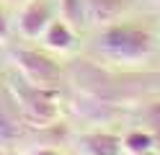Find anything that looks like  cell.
Masks as SVG:
<instances>
[{"instance_id": "6da1fadb", "label": "cell", "mask_w": 160, "mask_h": 155, "mask_svg": "<svg viewBox=\"0 0 160 155\" xmlns=\"http://www.w3.org/2000/svg\"><path fill=\"white\" fill-rule=\"evenodd\" d=\"M96 47L111 62L137 65V62H145L150 57V52H152V36L137 23H122V21H116L111 26L98 28Z\"/></svg>"}, {"instance_id": "7a4b0ae2", "label": "cell", "mask_w": 160, "mask_h": 155, "mask_svg": "<svg viewBox=\"0 0 160 155\" xmlns=\"http://www.w3.org/2000/svg\"><path fill=\"white\" fill-rule=\"evenodd\" d=\"M8 90L16 98L21 114L31 127H44V124H54L59 119V101H57V88H42L21 78L13 72L8 78Z\"/></svg>"}, {"instance_id": "3957f363", "label": "cell", "mask_w": 160, "mask_h": 155, "mask_svg": "<svg viewBox=\"0 0 160 155\" xmlns=\"http://www.w3.org/2000/svg\"><path fill=\"white\" fill-rule=\"evenodd\" d=\"M11 62H13L18 75L26 78L28 83H34V85L57 88L62 83V67H59V62L52 59L49 54H44V52H39V49L16 47V49H11Z\"/></svg>"}, {"instance_id": "277c9868", "label": "cell", "mask_w": 160, "mask_h": 155, "mask_svg": "<svg viewBox=\"0 0 160 155\" xmlns=\"http://www.w3.org/2000/svg\"><path fill=\"white\" fill-rule=\"evenodd\" d=\"M28 127L31 124L21 114L8 85L0 83V147H18V145H23Z\"/></svg>"}, {"instance_id": "5b68a950", "label": "cell", "mask_w": 160, "mask_h": 155, "mask_svg": "<svg viewBox=\"0 0 160 155\" xmlns=\"http://www.w3.org/2000/svg\"><path fill=\"white\" fill-rule=\"evenodd\" d=\"M52 21H54V8L49 0H26L18 13V34L26 39H42V34Z\"/></svg>"}, {"instance_id": "8992f818", "label": "cell", "mask_w": 160, "mask_h": 155, "mask_svg": "<svg viewBox=\"0 0 160 155\" xmlns=\"http://www.w3.org/2000/svg\"><path fill=\"white\" fill-rule=\"evenodd\" d=\"M80 155H124L122 150V137L114 132H85L75 140Z\"/></svg>"}, {"instance_id": "52a82bcc", "label": "cell", "mask_w": 160, "mask_h": 155, "mask_svg": "<svg viewBox=\"0 0 160 155\" xmlns=\"http://www.w3.org/2000/svg\"><path fill=\"white\" fill-rule=\"evenodd\" d=\"M129 0H85V23L103 28L122 21Z\"/></svg>"}, {"instance_id": "ba28073f", "label": "cell", "mask_w": 160, "mask_h": 155, "mask_svg": "<svg viewBox=\"0 0 160 155\" xmlns=\"http://www.w3.org/2000/svg\"><path fill=\"white\" fill-rule=\"evenodd\" d=\"M44 47L52 52H72L78 47V34L72 26H67L62 18H54L52 23L47 26V31L42 34Z\"/></svg>"}, {"instance_id": "9c48e42d", "label": "cell", "mask_w": 160, "mask_h": 155, "mask_svg": "<svg viewBox=\"0 0 160 155\" xmlns=\"http://www.w3.org/2000/svg\"><path fill=\"white\" fill-rule=\"evenodd\" d=\"M59 16L75 31L88 26L85 23V0H59Z\"/></svg>"}, {"instance_id": "30bf717a", "label": "cell", "mask_w": 160, "mask_h": 155, "mask_svg": "<svg viewBox=\"0 0 160 155\" xmlns=\"http://www.w3.org/2000/svg\"><path fill=\"white\" fill-rule=\"evenodd\" d=\"M152 145H155V137L150 132H145V129H132V132H127L122 137V150L129 152V155L147 152V150H152Z\"/></svg>"}, {"instance_id": "8fae6325", "label": "cell", "mask_w": 160, "mask_h": 155, "mask_svg": "<svg viewBox=\"0 0 160 155\" xmlns=\"http://www.w3.org/2000/svg\"><path fill=\"white\" fill-rule=\"evenodd\" d=\"M8 39H11V21H8L3 5H0V44H8Z\"/></svg>"}, {"instance_id": "7c38bea8", "label": "cell", "mask_w": 160, "mask_h": 155, "mask_svg": "<svg viewBox=\"0 0 160 155\" xmlns=\"http://www.w3.org/2000/svg\"><path fill=\"white\" fill-rule=\"evenodd\" d=\"M28 155H59V150L57 147H31Z\"/></svg>"}, {"instance_id": "4fadbf2b", "label": "cell", "mask_w": 160, "mask_h": 155, "mask_svg": "<svg viewBox=\"0 0 160 155\" xmlns=\"http://www.w3.org/2000/svg\"><path fill=\"white\" fill-rule=\"evenodd\" d=\"M0 155H18L16 147H0Z\"/></svg>"}, {"instance_id": "5bb4252c", "label": "cell", "mask_w": 160, "mask_h": 155, "mask_svg": "<svg viewBox=\"0 0 160 155\" xmlns=\"http://www.w3.org/2000/svg\"><path fill=\"white\" fill-rule=\"evenodd\" d=\"M124 155H129V152H124ZM134 155H155L152 150H147V152H134Z\"/></svg>"}, {"instance_id": "9a60e30c", "label": "cell", "mask_w": 160, "mask_h": 155, "mask_svg": "<svg viewBox=\"0 0 160 155\" xmlns=\"http://www.w3.org/2000/svg\"><path fill=\"white\" fill-rule=\"evenodd\" d=\"M3 3H26V0H3Z\"/></svg>"}, {"instance_id": "2e32d148", "label": "cell", "mask_w": 160, "mask_h": 155, "mask_svg": "<svg viewBox=\"0 0 160 155\" xmlns=\"http://www.w3.org/2000/svg\"><path fill=\"white\" fill-rule=\"evenodd\" d=\"M158 140H160V132H158Z\"/></svg>"}, {"instance_id": "e0dca14e", "label": "cell", "mask_w": 160, "mask_h": 155, "mask_svg": "<svg viewBox=\"0 0 160 155\" xmlns=\"http://www.w3.org/2000/svg\"><path fill=\"white\" fill-rule=\"evenodd\" d=\"M155 3H160V0H155Z\"/></svg>"}]
</instances>
